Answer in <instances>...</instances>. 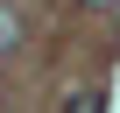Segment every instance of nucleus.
<instances>
[{
    "mask_svg": "<svg viewBox=\"0 0 120 113\" xmlns=\"http://www.w3.org/2000/svg\"><path fill=\"white\" fill-rule=\"evenodd\" d=\"M14 42H21V21H14L7 7H0V49H14Z\"/></svg>",
    "mask_w": 120,
    "mask_h": 113,
    "instance_id": "obj_1",
    "label": "nucleus"
},
{
    "mask_svg": "<svg viewBox=\"0 0 120 113\" xmlns=\"http://www.w3.org/2000/svg\"><path fill=\"white\" fill-rule=\"evenodd\" d=\"M71 113H106V99H99V92H85V99H78Z\"/></svg>",
    "mask_w": 120,
    "mask_h": 113,
    "instance_id": "obj_2",
    "label": "nucleus"
},
{
    "mask_svg": "<svg viewBox=\"0 0 120 113\" xmlns=\"http://www.w3.org/2000/svg\"><path fill=\"white\" fill-rule=\"evenodd\" d=\"M85 7H106V0H85Z\"/></svg>",
    "mask_w": 120,
    "mask_h": 113,
    "instance_id": "obj_3",
    "label": "nucleus"
}]
</instances>
